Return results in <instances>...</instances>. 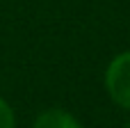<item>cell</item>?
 Masks as SVG:
<instances>
[{
  "mask_svg": "<svg viewBox=\"0 0 130 128\" xmlns=\"http://www.w3.org/2000/svg\"><path fill=\"white\" fill-rule=\"evenodd\" d=\"M126 128H130V121H128V124H126Z\"/></svg>",
  "mask_w": 130,
  "mask_h": 128,
  "instance_id": "277c9868",
  "label": "cell"
},
{
  "mask_svg": "<svg viewBox=\"0 0 130 128\" xmlns=\"http://www.w3.org/2000/svg\"><path fill=\"white\" fill-rule=\"evenodd\" d=\"M0 128H16V119H14V110L11 105L0 96Z\"/></svg>",
  "mask_w": 130,
  "mask_h": 128,
  "instance_id": "3957f363",
  "label": "cell"
},
{
  "mask_svg": "<svg viewBox=\"0 0 130 128\" xmlns=\"http://www.w3.org/2000/svg\"><path fill=\"white\" fill-rule=\"evenodd\" d=\"M105 89L117 105L130 110V50L110 62L105 71Z\"/></svg>",
  "mask_w": 130,
  "mask_h": 128,
  "instance_id": "6da1fadb",
  "label": "cell"
},
{
  "mask_svg": "<svg viewBox=\"0 0 130 128\" xmlns=\"http://www.w3.org/2000/svg\"><path fill=\"white\" fill-rule=\"evenodd\" d=\"M32 128H82V124L66 110L62 108H50V110H43L37 119Z\"/></svg>",
  "mask_w": 130,
  "mask_h": 128,
  "instance_id": "7a4b0ae2",
  "label": "cell"
}]
</instances>
